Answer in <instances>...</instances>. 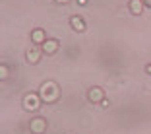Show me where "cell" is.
Segmentation results:
<instances>
[{
    "label": "cell",
    "mask_w": 151,
    "mask_h": 134,
    "mask_svg": "<svg viewBox=\"0 0 151 134\" xmlns=\"http://www.w3.org/2000/svg\"><path fill=\"white\" fill-rule=\"evenodd\" d=\"M39 95H41V99H43V101H47V103L58 101V97H60V88H58L54 82H47V84L41 85Z\"/></svg>",
    "instance_id": "obj_1"
},
{
    "label": "cell",
    "mask_w": 151,
    "mask_h": 134,
    "mask_svg": "<svg viewBox=\"0 0 151 134\" xmlns=\"http://www.w3.org/2000/svg\"><path fill=\"white\" fill-rule=\"evenodd\" d=\"M29 130L33 134H43L47 130V121H45L43 117H33L31 122H29Z\"/></svg>",
    "instance_id": "obj_2"
},
{
    "label": "cell",
    "mask_w": 151,
    "mask_h": 134,
    "mask_svg": "<svg viewBox=\"0 0 151 134\" xmlns=\"http://www.w3.org/2000/svg\"><path fill=\"white\" fill-rule=\"evenodd\" d=\"M39 103H41V95H37V93H27L25 99H23V107H25L27 111H35V109L39 107Z\"/></svg>",
    "instance_id": "obj_3"
},
{
    "label": "cell",
    "mask_w": 151,
    "mask_h": 134,
    "mask_svg": "<svg viewBox=\"0 0 151 134\" xmlns=\"http://www.w3.org/2000/svg\"><path fill=\"white\" fill-rule=\"evenodd\" d=\"M58 47H60L58 39H47L43 45H41V51H43L45 54H54L58 51Z\"/></svg>",
    "instance_id": "obj_4"
},
{
    "label": "cell",
    "mask_w": 151,
    "mask_h": 134,
    "mask_svg": "<svg viewBox=\"0 0 151 134\" xmlns=\"http://www.w3.org/2000/svg\"><path fill=\"white\" fill-rule=\"evenodd\" d=\"M87 99H89V101H93V103L103 101V99H105V91H103L101 88H97V85H95V88H91L87 91Z\"/></svg>",
    "instance_id": "obj_5"
},
{
    "label": "cell",
    "mask_w": 151,
    "mask_h": 134,
    "mask_svg": "<svg viewBox=\"0 0 151 134\" xmlns=\"http://www.w3.org/2000/svg\"><path fill=\"white\" fill-rule=\"evenodd\" d=\"M31 41L35 45H43L45 41H47V33H45V29H33V31H31Z\"/></svg>",
    "instance_id": "obj_6"
},
{
    "label": "cell",
    "mask_w": 151,
    "mask_h": 134,
    "mask_svg": "<svg viewBox=\"0 0 151 134\" xmlns=\"http://www.w3.org/2000/svg\"><path fill=\"white\" fill-rule=\"evenodd\" d=\"M128 6H130V12H132L134 16H139V14L143 12V0H130Z\"/></svg>",
    "instance_id": "obj_7"
},
{
    "label": "cell",
    "mask_w": 151,
    "mask_h": 134,
    "mask_svg": "<svg viewBox=\"0 0 151 134\" xmlns=\"http://www.w3.org/2000/svg\"><path fill=\"white\" fill-rule=\"evenodd\" d=\"M70 23H72V27H74L76 31H83V29H85V22H83L81 16H72Z\"/></svg>",
    "instance_id": "obj_8"
},
{
    "label": "cell",
    "mask_w": 151,
    "mask_h": 134,
    "mask_svg": "<svg viewBox=\"0 0 151 134\" xmlns=\"http://www.w3.org/2000/svg\"><path fill=\"white\" fill-rule=\"evenodd\" d=\"M25 58H27V62H31V64L39 62V58H41V51H39V49H29V51L25 53Z\"/></svg>",
    "instance_id": "obj_9"
},
{
    "label": "cell",
    "mask_w": 151,
    "mask_h": 134,
    "mask_svg": "<svg viewBox=\"0 0 151 134\" xmlns=\"http://www.w3.org/2000/svg\"><path fill=\"white\" fill-rule=\"evenodd\" d=\"M6 78H8V66L2 64V66H0V80H6Z\"/></svg>",
    "instance_id": "obj_10"
},
{
    "label": "cell",
    "mask_w": 151,
    "mask_h": 134,
    "mask_svg": "<svg viewBox=\"0 0 151 134\" xmlns=\"http://www.w3.org/2000/svg\"><path fill=\"white\" fill-rule=\"evenodd\" d=\"M78 2H80V4H85V0H78Z\"/></svg>",
    "instance_id": "obj_11"
},
{
    "label": "cell",
    "mask_w": 151,
    "mask_h": 134,
    "mask_svg": "<svg viewBox=\"0 0 151 134\" xmlns=\"http://www.w3.org/2000/svg\"><path fill=\"white\" fill-rule=\"evenodd\" d=\"M147 72H149V74H151V66H147Z\"/></svg>",
    "instance_id": "obj_12"
},
{
    "label": "cell",
    "mask_w": 151,
    "mask_h": 134,
    "mask_svg": "<svg viewBox=\"0 0 151 134\" xmlns=\"http://www.w3.org/2000/svg\"><path fill=\"white\" fill-rule=\"evenodd\" d=\"M58 2H66V0H58Z\"/></svg>",
    "instance_id": "obj_13"
}]
</instances>
